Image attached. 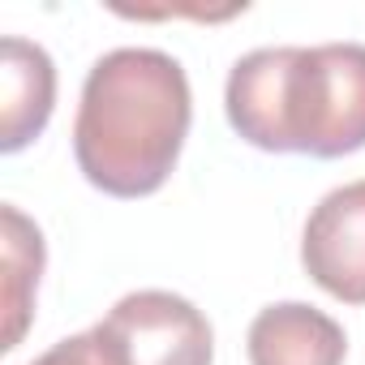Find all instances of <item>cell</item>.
Masks as SVG:
<instances>
[{"label":"cell","mask_w":365,"mask_h":365,"mask_svg":"<svg viewBox=\"0 0 365 365\" xmlns=\"http://www.w3.org/2000/svg\"><path fill=\"white\" fill-rule=\"evenodd\" d=\"M224 112L241 142L271 155L365 150V43L254 48L228 73Z\"/></svg>","instance_id":"obj_2"},{"label":"cell","mask_w":365,"mask_h":365,"mask_svg":"<svg viewBox=\"0 0 365 365\" xmlns=\"http://www.w3.org/2000/svg\"><path fill=\"white\" fill-rule=\"evenodd\" d=\"M0 215H5V314H9L5 348H18L35 314V292L43 275V232L14 202H5Z\"/></svg>","instance_id":"obj_7"},{"label":"cell","mask_w":365,"mask_h":365,"mask_svg":"<svg viewBox=\"0 0 365 365\" xmlns=\"http://www.w3.org/2000/svg\"><path fill=\"white\" fill-rule=\"evenodd\" d=\"M305 275L344 305H365V176L331 190L301 232Z\"/></svg>","instance_id":"obj_4"},{"label":"cell","mask_w":365,"mask_h":365,"mask_svg":"<svg viewBox=\"0 0 365 365\" xmlns=\"http://www.w3.org/2000/svg\"><path fill=\"white\" fill-rule=\"evenodd\" d=\"M56 108V65L52 56L18 35L0 43V150H26L52 120Z\"/></svg>","instance_id":"obj_5"},{"label":"cell","mask_w":365,"mask_h":365,"mask_svg":"<svg viewBox=\"0 0 365 365\" xmlns=\"http://www.w3.org/2000/svg\"><path fill=\"white\" fill-rule=\"evenodd\" d=\"M194 95L185 65L159 48H116L82 82L73 159L95 190L146 198L168 185L190 138Z\"/></svg>","instance_id":"obj_1"},{"label":"cell","mask_w":365,"mask_h":365,"mask_svg":"<svg viewBox=\"0 0 365 365\" xmlns=\"http://www.w3.org/2000/svg\"><path fill=\"white\" fill-rule=\"evenodd\" d=\"M245 352L250 365H344L348 335L331 314L305 301H275L250 322Z\"/></svg>","instance_id":"obj_6"},{"label":"cell","mask_w":365,"mask_h":365,"mask_svg":"<svg viewBox=\"0 0 365 365\" xmlns=\"http://www.w3.org/2000/svg\"><path fill=\"white\" fill-rule=\"evenodd\" d=\"M120 365H211L215 331L207 314L163 288L120 297L95 327Z\"/></svg>","instance_id":"obj_3"},{"label":"cell","mask_w":365,"mask_h":365,"mask_svg":"<svg viewBox=\"0 0 365 365\" xmlns=\"http://www.w3.org/2000/svg\"><path fill=\"white\" fill-rule=\"evenodd\" d=\"M31 365H120L112 356V348L103 344V335L91 327V331H78L61 344H52L43 356H35Z\"/></svg>","instance_id":"obj_8"}]
</instances>
